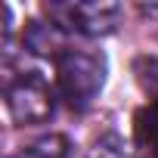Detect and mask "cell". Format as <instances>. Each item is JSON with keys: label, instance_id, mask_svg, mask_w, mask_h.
Segmentation results:
<instances>
[{"label": "cell", "instance_id": "6da1fadb", "mask_svg": "<svg viewBox=\"0 0 158 158\" xmlns=\"http://www.w3.org/2000/svg\"><path fill=\"white\" fill-rule=\"evenodd\" d=\"M106 81V59L93 50L62 47L56 53V84L71 112H87Z\"/></svg>", "mask_w": 158, "mask_h": 158}, {"label": "cell", "instance_id": "7a4b0ae2", "mask_svg": "<svg viewBox=\"0 0 158 158\" xmlns=\"http://www.w3.org/2000/svg\"><path fill=\"white\" fill-rule=\"evenodd\" d=\"M44 13L56 22L62 31H77L84 37H102L112 34L121 6L118 3H99V0H62V3H47Z\"/></svg>", "mask_w": 158, "mask_h": 158}, {"label": "cell", "instance_id": "3957f363", "mask_svg": "<svg viewBox=\"0 0 158 158\" xmlns=\"http://www.w3.org/2000/svg\"><path fill=\"white\" fill-rule=\"evenodd\" d=\"M6 109L16 124H44L53 115V90L37 71H22L6 84Z\"/></svg>", "mask_w": 158, "mask_h": 158}, {"label": "cell", "instance_id": "8992f818", "mask_svg": "<svg viewBox=\"0 0 158 158\" xmlns=\"http://www.w3.org/2000/svg\"><path fill=\"white\" fill-rule=\"evenodd\" d=\"M90 158H130V152H127V146H124L118 136H102V139L93 146Z\"/></svg>", "mask_w": 158, "mask_h": 158}, {"label": "cell", "instance_id": "277c9868", "mask_svg": "<svg viewBox=\"0 0 158 158\" xmlns=\"http://www.w3.org/2000/svg\"><path fill=\"white\" fill-rule=\"evenodd\" d=\"M133 143L146 158H158V99L146 102L133 115Z\"/></svg>", "mask_w": 158, "mask_h": 158}, {"label": "cell", "instance_id": "5b68a950", "mask_svg": "<svg viewBox=\"0 0 158 158\" xmlns=\"http://www.w3.org/2000/svg\"><path fill=\"white\" fill-rule=\"evenodd\" d=\"M65 155H68V139L53 133V136H44V139L31 143L28 149H22L10 158H65Z\"/></svg>", "mask_w": 158, "mask_h": 158}]
</instances>
